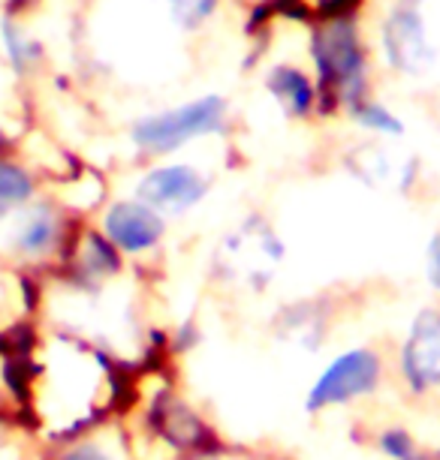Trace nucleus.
Listing matches in <instances>:
<instances>
[{
    "instance_id": "obj_18",
    "label": "nucleus",
    "mask_w": 440,
    "mask_h": 460,
    "mask_svg": "<svg viewBox=\"0 0 440 460\" xmlns=\"http://www.w3.org/2000/svg\"><path fill=\"white\" fill-rule=\"evenodd\" d=\"M4 40H6V51H10L13 64L19 66V69H28V66H31V60L37 58V46L24 40V33H22L19 28H15L13 22H6V24H4Z\"/></svg>"
},
{
    "instance_id": "obj_16",
    "label": "nucleus",
    "mask_w": 440,
    "mask_h": 460,
    "mask_svg": "<svg viewBox=\"0 0 440 460\" xmlns=\"http://www.w3.org/2000/svg\"><path fill=\"white\" fill-rule=\"evenodd\" d=\"M33 178L19 163L0 160V223H6L13 214L31 205L33 199Z\"/></svg>"
},
{
    "instance_id": "obj_6",
    "label": "nucleus",
    "mask_w": 440,
    "mask_h": 460,
    "mask_svg": "<svg viewBox=\"0 0 440 460\" xmlns=\"http://www.w3.org/2000/svg\"><path fill=\"white\" fill-rule=\"evenodd\" d=\"M223 124H227V102L209 93V97L191 100L184 106L136 120L130 138L139 151L151 154V157H163V154L178 151V147L191 145L196 138L220 133Z\"/></svg>"
},
{
    "instance_id": "obj_12",
    "label": "nucleus",
    "mask_w": 440,
    "mask_h": 460,
    "mask_svg": "<svg viewBox=\"0 0 440 460\" xmlns=\"http://www.w3.org/2000/svg\"><path fill=\"white\" fill-rule=\"evenodd\" d=\"M383 49L390 64L410 75L426 73L435 64V46H431L426 33L422 13L413 4H401L392 10L390 22L383 28Z\"/></svg>"
},
{
    "instance_id": "obj_5",
    "label": "nucleus",
    "mask_w": 440,
    "mask_h": 460,
    "mask_svg": "<svg viewBox=\"0 0 440 460\" xmlns=\"http://www.w3.org/2000/svg\"><path fill=\"white\" fill-rule=\"evenodd\" d=\"M392 373L413 401L440 397V304H426L408 319L395 346Z\"/></svg>"
},
{
    "instance_id": "obj_21",
    "label": "nucleus",
    "mask_w": 440,
    "mask_h": 460,
    "mask_svg": "<svg viewBox=\"0 0 440 460\" xmlns=\"http://www.w3.org/2000/svg\"><path fill=\"white\" fill-rule=\"evenodd\" d=\"M191 460H269V457H260V455H254V451H247V448H229L227 442H223L220 448L205 451V455L191 457Z\"/></svg>"
},
{
    "instance_id": "obj_8",
    "label": "nucleus",
    "mask_w": 440,
    "mask_h": 460,
    "mask_svg": "<svg viewBox=\"0 0 440 460\" xmlns=\"http://www.w3.org/2000/svg\"><path fill=\"white\" fill-rule=\"evenodd\" d=\"M209 190L211 184L202 175V169L191 166V163H163V166H151L136 181L133 199L166 220V217L191 214L196 205H202Z\"/></svg>"
},
{
    "instance_id": "obj_9",
    "label": "nucleus",
    "mask_w": 440,
    "mask_h": 460,
    "mask_svg": "<svg viewBox=\"0 0 440 460\" xmlns=\"http://www.w3.org/2000/svg\"><path fill=\"white\" fill-rule=\"evenodd\" d=\"M100 235L118 250L124 262L130 259H148L160 250L163 238H166V220L151 211L148 205L136 202V199H124L103 211Z\"/></svg>"
},
{
    "instance_id": "obj_14",
    "label": "nucleus",
    "mask_w": 440,
    "mask_h": 460,
    "mask_svg": "<svg viewBox=\"0 0 440 460\" xmlns=\"http://www.w3.org/2000/svg\"><path fill=\"white\" fill-rule=\"evenodd\" d=\"M51 460H136L130 430L121 428V421H109L94 428L70 442H60L51 448Z\"/></svg>"
},
{
    "instance_id": "obj_4",
    "label": "nucleus",
    "mask_w": 440,
    "mask_h": 460,
    "mask_svg": "<svg viewBox=\"0 0 440 460\" xmlns=\"http://www.w3.org/2000/svg\"><path fill=\"white\" fill-rule=\"evenodd\" d=\"M390 364L377 346H347L335 352L308 382L301 410L308 415H326L344 406H356L383 388Z\"/></svg>"
},
{
    "instance_id": "obj_17",
    "label": "nucleus",
    "mask_w": 440,
    "mask_h": 460,
    "mask_svg": "<svg viewBox=\"0 0 440 460\" xmlns=\"http://www.w3.org/2000/svg\"><path fill=\"white\" fill-rule=\"evenodd\" d=\"M350 111H353V118L359 120V127H365L371 136H386V138H401L404 136L401 118L386 106H381V102L362 100L359 106H353Z\"/></svg>"
},
{
    "instance_id": "obj_10",
    "label": "nucleus",
    "mask_w": 440,
    "mask_h": 460,
    "mask_svg": "<svg viewBox=\"0 0 440 460\" xmlns=\"http://www.w3.org/2000/svg\"><path fill=\"white\" fill-rule=\"evenodd\" d=\"M317 66L332 97L347 102L350 109L365 100V60L350 28L338 24L323 33L317 42Z\"/></svg>"
},
{
    "instance_id": "obj_20",
    "label": "nucleus",
    "mask_w": 440,
    "mask_h": 460,
    "mask_svg": "<svg viewBox=\"0 0 440 460\" xmlns=\"http://www.w3.org/2000/svg\"><path fill=\"white\" fill-rule=\"evenodd\" d=\"M181 22H196L211 10V0H163Z\"/></svg>"
},
{
    "instance_id": "obj_7",
    "label": "nucleus",
    "mask_w": 440,
    "mask_h": 460,
    "mask_svg": "<svg viewBox=\"0 0 440 460\" xmlns=\"http://www.w3.org/2000/svg\"><path fill=\"white\" fill-rule=\"evenodd\" d=\"M64 214L55 205H28L10 217L6 229V250L15 262L28 268H58L70 244Z\"/></svg>"
},
{
    "instance_id": "obj_19",
    "label": "nucleus",
    "mask_w": 440,
    "mask_h": 460,
    "mask_svg": "<svg viewBox=\"0 0 440 460\" xmlns=\"http://www.w3.org/2000/svg\"><path fill=\"white\" fill-rule=\"evenodd\" d=\"M426 283L440 298V229L431 235L428 247H426Z\"/></svg>"
},
{
    "instance_id": "obj_15",
    "label": "nucleus",
    "mask_w": 440,
    "mask_h": 460,
    "mask_svg": "<svg viewBox=\"0 0 440 460\" xmlns=\"http://www.w3.org/2000/svg\"><path fill=\"white\" fill-rule=\"evenodd\" d=\"M269 91L278 100V106L283 109L287 118H305L314 109V88L299 69L292 66H278L269 75Z\"/></svg>"
},
{
    "instance_id": "obj_3",
    "label": "nucleus",
    "mask_w": 440,
    "mask_h": 460,
    "mask_svg": "<svg viewBox=\"0 0 440 460\" xmlns=\"http://www.w3.org/2000/svg\"><path fill=\"white\" fill-rule=\"evenodd\" d=\"M287 262V244L265 217H245L218 241L211 277L232 295H263Z\"/></svg>"
},
{
    "instance_id": "obj_1",
    "label": "nucleus",
    "mask_w": 440,
    "mask_h": 460,
    "mask_svg": "<svg viewBox=\"0 0 440 460\" xmlns=\"http://www.w3.org/2000/svg\"><path fill=\"white\" fill-rule=\"evenodd\" d=\"M133 403L130 370L79 334L33 332L24 352V424L51 448L118 421Z\"/></svg>"
},
{
    "instance_id": "obj_11",
    "label": "nucleus",
    "mask_w": 440,
    "mask_h": 460,
    "mask_svg": "<svg viewBox=\"0 0 440 460\" xmlns=\"http://www.w3.org/2000/svg\"><path fill=\"white\" fill-rule=\"evenodd\" d=\"M332 332V307L323 298H301L283 307L272 319L274 341L292 352H320Z\"/></svg>"
},
{
    "instance_id": "obj_13",
    "label": "nucleus",
    "mask_w": 440,
    "mask_h": 460,
    "mask_svg": "<svg viewBox=\"0 0 440 460\" xmlns=\"http://www.w3.org/2000/svg\"><path fill=\"white\" fill-rule=\"evenodd\" d=\"M347 166L362 184H368L374 190H392V193L410 190L413 178H417V163H413L408 154L395 151L390 145H377V142H365V145L353 147Z\"/></svg>"
},
{
    "instance_id": "obj_2",
    "label": "nucleus",
    "mask_w": 440,
    "mask_h": 460,
    "mask_svg": "<svg viewBox=\"0 0 440 460\" xmlns=\"http://www.w3.org/2000/svg\"><path fill=\"white\" fill-rule=\"evenodd\" d=\"M151 379L154 385L145 394L133 392V403L139 406L142 433V442L130 437L133 446H145L160 460H191L223 446L214 424L175 382L160 379L157 373Z\"/></svg>"
}]
</instances>
